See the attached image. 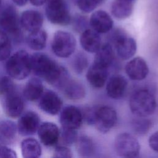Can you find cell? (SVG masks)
<instances>
[{
	"mask_svg": "<svg viewBox=\"0 0 158 158\" xmlns=\"http://www.w3.org/2000/svg\"><path fill=\"white\" fill-rule=\"evenodd\" d=\"M31 71L38 77L59 89L70 79L69 71L47 54L36 52L31 56Z\"/></svg>",
	"mask_w": 158,
	"mask_h": 158,
	"instance_id": "1",
	"label": "cell"
},
{
	"mask_svg": "<svg viewBox=\"0 0 158 158\" xmlns=\"http://www.w3.org/2000/svg\"><path fill=\"white\" fill-rule=\"evenodd\" d=\"M129 107L130 111L136 117H147L151 115L157 107L155 95L146 88L138 89L130 98Z\"/></svg>",
	"mask_w": 158,
	"mask_h": 158,
	"instance_id": "2",
	"label": "cell"
},
{
	"mask_svg": "<svg viewBox=\"0 0 158 158\" xmlns=\"http://www.w3.org/2000/svg\"><path fill=\"white\" fill-rule=\"evenodd\" d=\"M6 70L12 78L22 80L31 72V56L25 50H19L9 56L6 64Z\"/></svg>",
	"mask_w": 158,
	"mask_h": 158,
	"instance_id": "3",
	"label": "cell"
},
{
	"mask_svg": "<svg viewBox=\"0 0 158 158\" xmlns=\"http://www.w3.org/2000/svg\"><path fill=\"white\" fill-rule=\"evenodd\" d=\"M45 14L52 24L65 26L71 23L72 17L65 0H47Z\"/></svg>",
	"mask_w": 158,
	"mask_h": 158,
	"instance_id": "4",
	"label": "cell"
},
{
	"mask_svg": "<svg viewBox=\"0 0 158 158\" xmlns=\"http://www.w3.org/2000/svg\"><path fill=\"white\" fill-rule=\"evenodd\" d=\"M76 47L77 41L72 33L63 30L55 32L51 42V49L56 56L68 58L74 53Z\"/></svg>",
	"mask_w": 158,
	"mask_h": 158,
	"instance_id": "5",
	"label": "cell"
},
{
	"mask_svg": "<svg viewBox=\"0 0 158 158\" xmlns=\"http://www.w3.org/2000/svg\"><path fill=\"white\" fill-rule=\"evenodd\" d=\"M114 148L117 156L123 157H136L141 146L138 139L127 132L120 133L115 138Z\"/></svg>",
	"mask_w": 158,
	"mask_h": 158,
	"instance_id": "6",
	"label": "cell"
},
{
	"mask_svg": "<svg viewBox=\"0 0 158 158\" xmlns=\"http://www.w3.org/2000/svg\"><path fill=\"white\" fill-rule=\"evenodd\" d=\"M116 110L109 106H95L93 125L101 133L109 132L117 123Z\"/></svg>",
	"mask_w": 158,
	"mask_h": 158,
	"instance_id": "7",
	"label": "cell"
},
{
	"mask_svg": "<svg viewBox=\"0 0 158 158\" xmlns=\"http://www.w3.org/2000/svg\"><path fill=\"white\" fill-rule=\"evenodd\" d=\"M111 44L117 56L122 60L131 59L136 52V40L128 36L124 30L120 31L114 37Z\"/></svg>",
	"mask_w": 158,
	"mask_h": 158,
	"instance_id": "8",
	"label": "cell"
},
{
	"mask_svg": "<svg viewBox=\"0 0 158 158\" xmlns=\"http://www.w3.org/2000/svg\"><path fill=\"white\" fill-rule=\"evenodd\" d=\"M0 27L8 35L19 38L21 36V25L20 17L16 9L10 5H7L0 14Z\"/></svg>",
	"mask_w": 158,
	"mask_h": 158,
	"instance_id": "9",
	"label": "cell"
},
{
	"mask_svg": "<svg viewBox=\"0 0 158 158\" xmlns=\"http://www.w3.org/2000/svg\"><path fill=\"white\" fill-rule=\"evenodd\" d=\"M59 122L62 127L78 130L83 122L82 110L75 106H67L60 111Z\"/></svg>",
	"mask_w": 158,
	"mask_h": 158,
	"instance_id": "10",
	"label": "cell"
},
{
	"mask_svg": "<svg viewBox=\"0 0 158 158\" xmlns=\"http://www.w3.org/2000/svg\"><path fill=\"white\" fill-rule=\"evenodd\" d=\"M125 72L133 81H141L149 74V69L145 59L140 56L131 58L125 66Z\"/></svg>",
	"mask_w": 158,
	"mask_h": 158,
	"instance_id": "11",
	"label": "cell"
},
{
	"mask_svg": "<svg viewBox=\"0 0 158 158\" xmlns=\"http://www.w3.org/2000/svg\"><path fill=\"white\" fill-rule=\"evenodd\" d=\"M38 106L44 112L51 115H57L62 107V100L52 90H45L38 99Z\"/></svg>",
	"mask_w": 158,
	"mask_h": 158,
	"instance_id": "12",
	"label": "cell"
},
{
	"mask_svg": "<svg viewBox=\"0 0 158 158\" xmlns=\"http://www.w3.org/2000/svg\"><path fill=\"white\" fill-rule=\"evenodd\" d=\"M40 118L33 111H27L22 114L17 125V131L22 136H30L38 131Z\"/></svg>",
	"mask_w": 158,
	"mask_h": 158,
	"instance_id": "13",
	"label": "cell"
},
{
	"mask_svg": "<svg viewBox=\"0 0 158 158\" xmlns=\"http://www.w3.org/2000/svg\"><path fill=\"white\" fill-rule=\"evenodd\" d=\"M91 28L99 34L109 32L114 27V21L110 15L103 10L94 11L89 19Z\"/></svg>",
	"mask_w": 158,
	"mask_h": 158,
	"instance_id": "14",
	"label": "cell"
},
{
	"mask_svg": "<svg viewBox=\"0 0 158 158\" xmlns=\"http://www.w3.org/2000/svg\"><path fill=\"white\" fill-rule=\"evenodd\" d=\"M106 85L107 95L113 99H120L124 96L127 91L128 81L124 76L116 74L110 77Z\"/></svg>",
	"mask_w": 158,
	"mask_h": 158,
	"instance_id": "15",
	"label": "cell"
},
{
	"mask_svg": "<svg viewBox=\"0 0 158 158\" xmlns=\"http://www.w3.org/2000/svg\"><path fill=\"white\" fill-rule=\"evenodd\" d=\"M37 131L41 142L46 146L56 145L60 139V130L57 125L52 122L42 123Z\"/></svg>",
	"mask_w": 158,
	"mask_h": 158,
	"instance_id": "16",
	"label": "cell"
},
{
	"mask_svg": "<svg viewBox=\"0 0 158 158\" xmlns=\"http://www.w3.org/2000/svg\"><path fill=\"white\" fill-rule=\"evenodd\" d=\"M109 73V69L93 63L87 69L86 78L93 88H101L106 84Z\"/></svg>",
	"mask_w": 158,
	"mask_h": 158,
	"instance_id": "17",
	"label": "cell"
},
{
	"mask_svg": "<svg viewBox=\"0 0 158 158\" xmlns=\"http://www.w3.org/2000/svg\"><path fill=\"white\" fill-rule=\"evenodd\" d=\"M43 14L34 9L24 10L20 17L21 27L30 33L40 30L43 26Z\"/></svg>",
	"mask_w": 158,
	"mask_h": 158,
	"instance_id": "18",
	"label": "cell"
},
{
	"mask_svg": "<svg viewBox=\"0 0 158 158\" xmlns=\"http://www.w3.org/2000/svg\"><path fill=\"white\" fill-rule=\"evenodd\" d=\"M81 47L89 53H95L101 46V38L98 32L92 28H87L80 33Z\"/></svg>",
	"mask_w": 158,
	"mask_h": 158,
	"instance_id": "19",
	"label": "cell"
},
{
	"mask_svg": "<svg viewBox=\"0 0 158 158\" xmlns=\"http://www.w3.org/2000/svg\"><path fill=\"white\" fill-rule=\"evenodd\" d=\"M4 97V109L7 115L12 118L20 117L24 109V102L22 97L15 91Z\"/></svg>",
	"mask_w": 158,
	"mask_h": 158,
	"instance_id": "20",
	"label": "cell"
},
{
	"mask_svg": "<svg viewBox=\"0 0 158 158\" xmlns=\"http://www.w3.org/2000/svg\"><path fill=\"white\" fill-rule=\"evenodd\" d=\"M94 54L93 63L97 65L109 69L114 62L115 50L109 42L101 44Z\"/></svg>",
	"mask_w": 158,
	"mask_h": 158,
	"instance_id": "21",
	"label": "cell"
},
{
	"mask_svg": "<svg viewBox=\"0 0 158 158\" xmlns=\"http://www.w3.org/2000/svg\"><path fill=\"white\" fill-rule=\"evenodd\" d=\"M136 1V0H113L110 6L112 15L118 20L128 18L133 13Z\"/></svg>",
	"mask_w": 158,
	"mask_h": 158,
	"instance_id": "22",
	"label": "cell"
},
{
	"mask_svg": "<svg viewBox=\"0 0 158 158\" xmlns=\"http://www.w3.org/2000/svg\"><path fill=\"white\" fill-rule=\"evenodd\" d=\"M65 96L71 100H80L86 95L85 87L79 81L70 79L61 89Z\"/></svg>",
	"mask_w": 158,
	"mask_h": 158,
	"instance_id": "23",
	"label": "cell"
},
{
	"mask_svg": "<svg viewBox=\"0 0 158 158\" xmlns=\"http://www.w3.org/2000/svg\"><path fill=\"white\" fill-rule=\"evenodd\" d=\"M44 91V86L42 81L38 77H34L29 80L26 83L23 94L24 98L30 101H34L40 98Z\"/></svg>",
	"mask_w": 158,
	"mask_h": 158,
	"instance_id": "24",
	"label": "cell"
},
{
	"mask_svg": "<svg viewBox=\"0 0 158 158\" xmlns=\"http://www.w3.org/2000/svg\"><path fill=\"white\" fill-rule=\"evenodd\" d=\"M75 144H76L77 152L81 157H89L96 153L95 143L91 138L87 135L78 136Z\"/></svg>",
	"mask_w": 158,
	"mask_h": 158,
	"instance_id": "25",
	"label": "cell"
},
{
	"mask_svg": "<svg viewBox=\"0 0 158 158\" xmlns=\"http://www.w3.org/2000/svg\"><path fill=\"white\" fill-rule=\"evenodd\" d=\"M21 151L25 158H37L41 156L42 149L40 143L35 138H28L21 143Z\"/></svg>",
	"mask_w": 158,
	"mask_h": 158,
	"instance_id": "26",
	"label": "cell"
},
{
	"mask_svg": "<svg viewBox=\"0 0 158 158\" xmlns=\"http://www.w3.org/2000/svg\"><path fill=\"white\" fill-rule=\"evenodd\" d=\"M17 131V125L12 120H4L0 122V141L4 144L12 143Z\"/></svg>",
	"mask_w": 158,
	"mask_h": 158,
	"instance_id": "27",
	"label": "cell"
},
{
	"mask_svg": "<svg viewBox=\"0 0 158 158\" xmlns=\"http://www.w3.org/2000/svg\"><path fill=\"white\" fill-rule=\"evenodd\" d=\"M48 35L41 29L30 32L27 37V43L30 48L35 51L43 49L46 45Z\"/></svg>",
	"mask_w": 158,
	"mask_h": 158,
	"instance_id": "28",
	"label": "cell"
},
{
	"mask_svg": "<svg viewBox=\"0 0 158 158\" xmlns=\"http://www.w3.org/2000/svg\"><path fill=\"white\" fill-rule=\"evenodd\" d=\"M131 127L136 135L143 136L149 132L152 127V122L146 117H136V118L132 120Z\"/></svg>",
	"mask_w": 158,
	"mask_h": 158,
	"instance_id": "29",
	"label": "cell"
},
{
	"mask_svg": "<svg viewBox=\"0 0 158 158\" xmlns=\"http://www.w3.org/2000/svg\"><path fill=\"white\" fill-rule=\"evenodd\" d=\"M11 49L12 44L9 36L3 30H0V61L9 57Z\"/></svg>",
	"mask_w": 158,
	"mask_h": 158,
	"instance_id": "30",
	"label": "cell"
},
{
	"mask_svg": "<svg viewBox=\"0 0 158 158\" xmlns=\"http://www.w3.org/2000/svg\"><path fill=\"white\" fill-rule=\"evenodd\" d=\"M89 61L88 57L83 52H78L72 60V68L77 74L82 73L88 68Z\"/></svg>",
	"mask_w": 158,
	"mask_h": 158,
	"instance_id": "31",
	"label": "cell"
},
{
	"mask_svg": "<svg viewBox=\"0 0 158 158\" xmlns=\"http://www.w3.org/2000/svg\"><path fill=\"white\" fill-rule=\"evenodd\" d=\"M77 130L62 127L60 130V138L63 145L70 146L75 144L78 138Z\"/></svg>",
	"mask_w": 158,
	"mask_h": 158,
	"instance_id": "32",
	"label": "cell"
},
{
	"mask_svg": "<svg viewBox=\"0 0 158 158\" xmlns=\"http://www.w3.org/2000/svg\"><path fill=\"white\" fill-rule=\"evenodd\" d=\"M106 0H76L78 9L83 12L89 13L94 11Z\"/></svg>",
	"mask_w": 158,
	"mask_h": 158,
	"instance_id": "33",
	"label": "cell"
},
{
	"mask_svg": "<svg viewBox=\"0 0 158 158\" xmlns=\"http://www.w3.org/2000/svg\"><path fill=\"white\" fill-rule=\"evenodd\" d=\"M10 77L4 76L0 78V94L4 96L15 91V86Z\"/></svg>",
	"mask_w": 158,
	"mask_h": 158,
	"instance_id": "34",
	"label": "cell"
},
{
	"mask_svg": "<svg viewBox=\"0 0 158 158\" xmlns=\"http://www.w3.org/2000/svg\"><path fill=\"white\" fill-rule=\"evenodd\" d=\"M71 23L73 25L74 30L80 33L85 30L88 28L87 27L88 25H89V20L88 21L86 17L83 15L79 14L76 15L73 18H72Z\"/></svg>",
	"mask_w": 158,
	"mask_h": 158,
	"instance_id": "35",
	"label": "cell"
},
{
	"mask_svg": "<svg viewBox=\"0 0 158 158\" xmlns=\"http://www.w3.org/2000/svg\"><path fill=\"white\" fill-rule=\"evenodd\" d=\"M54 157L71 158L73 157L72 152L68 146L65 145H60L57 146L54 151Z\"/></svg>",
	"mask_w": 158,
	"mask_h": 158,
	"instance_id": "36",
	"label": "cell"
},
{
	"mask_svg": "<svg viewBox=\"0 0 158 158\" xmlns=\"http://www.w3.org/2000/svg\"><path fill=\"white\" fill-rule=\"evenodd\" d=\"M148 144L152 151L158 152V131L150 135L148 139Z\"/></svg>",
	"mask_w": 158,
	"mask_h": 158,
	"instance_id": "37",
	"label": "cell"
},
{
	"mask_svg": "<svg viewBox=\"0 0 158 158\" xmlns=\"http://www.w3.org/2000/svg\"><path fill=\"white\" fill-rule=\"evenodd\" d=\"M17 157V154L13 149L6 146H2L0 147V157L16 158Z\"/></svg>",
	"mask_w": 158,
	"mask_h": 158,
	"instance_id": "38",
	"label": "cell"
},
{
	"mask_svg": "<svg viewBox=\"0 0 158 158\" xmlns=\"http://www.w3.org/2000/svg\"><path fill=\"white\" fill-rule=\"evenodd\" d=\"M30 4L36 7H40L46 4L47 0H29Z\"/></svg>",
	"mask_w": 158,
	"mask_h": 158,
	"instance_id": "39",
	"label": "cell"
},
{
	"mask_svg": "<svg viewBox=\"0 0 158 158\" xmlns=\"http://www.w3.org/2000/svg\"><path fill=\"white\" fill-rule=\"evenodd\" d=\"M17 6H24L27 4L28 0H11Z\"/></svg>",
	"mask_w": 158,
	"mask_h": 158,
	"instance_id": "40",
	"label": "cell"
},
{
	"mask_svg": "<svg viewBox=\"0 0 158 158\" xmlns=\"http://www.w3.org/2000/svg\"><path fill=\"white\" fill-rule=\"evenodd\" d=\"M1 2H2V0H0V6H1Z\"/></svg>",
	"mask_w": 158,
	"mask_h": 158,
	"instance_id": "41",
	"label": "cell"
}]
</instances>
